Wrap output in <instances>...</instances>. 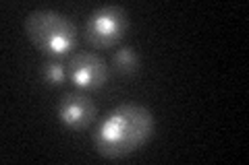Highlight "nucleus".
Listing matches in <instances>:
<instances>
[{
    "mask_svg": "<svg viewBox=\"0 0 249 165\" xmlns=\"http://www.w3.org/2000/svg\"><path fill=\"white\" fill-rule=\"evenodd\" d=\"M156 120L152 112L137 104L116 105L93 132V147L104 159H123L152 138Z\"/></svg>",
    "mask_w": 249,
    "mask_h": 165,
    "instance_id": "nucleus-1",
    "label": "nucleus"
},
{
    "mask_svg": "<svg viewBox=\"0 0 249 165\" xmlns=\"http://www.w3.org/2000/svg\"><path fill=\"white\" fill-rule=\"evenodd\" d=\"M23 31L37 52L48 58L67 56L77 44V25L65 13L36 9L23 21Z\"/></svg>",
    "mask_w": 249,
    "mask_h": 165,
    "instance_id": "nucleus-2",
    "label": "nucleus"
},
{
    "mask_svg": "<svg viewBox=\"0 0 249 165\" xmlns=\"http://www.w3.org/2000/svg\"><path fill=\"white\" fill-rule=\"evenodd\" d=\"M129 29V15L119 4H102L85 19L83 35L91 48L108 50L124 37Z\"/></svg>",
    "mask_w": 249,
    "mask_h": 165,
    "instance_id": "nucleus-3",
    "label": "nucleus"
},
{
    "mask_svg": "<svg viewBox=\"0 0 249 165\" xmlns=\"http://www.w3.org/2000/svg\"><path fill=\"white\" fill-rule=\"evenodd\" d=\"M67 76L77 89L81 91H98L108 83L110 68L108 62L98 56L96 52H75L69 58Z\"/></svg>",
    "mask_w": 249,
    "mask_h": 165,
    "instance_id": "nucleus-4",
    "label": "nucleus"
},
{
    "mask_svg": "<svg viewBox=\"0 0 249 165\" xmlns=\"http://www.w3.org/2000/svg\"><path fill=\"white\" fill-rule=\"evenodd\" d=\"M58 122L69 130H85L98 118L96 104L81 91H69L58 99L56 105Z\"/></svg>",
    "mask_w": 249,
    "mask_h": 165,
    "instance_id": "nucleus-5",
    "label": "nucleus"
},
{
    "mask_svg": "<svg viewBox=\"0 0 249 165\" xmlns=\"http://www.w3.org/2000/svg\"><path fill=\"white\" fill-rule=\"evenodd\" d=\"M139 64H142V62H139V56L131 45H123V48L116 50L114 56H112V70L123 75V76L135 75L139 70Z\"/></svg>",
    "mask_w": 249,
    "mask_h": 165,
    "instance_id": "nucleus-6",
    "label": "nucleus"
},
{
    "mask_svg": "<svg viewBox=\"0 0 249 165\" xmlns=\"http://www.w3.org/2000/svg\"><path fill=\"white\" fill-rule=\"evenodd\" d=\"M40 75L44 78L46 85H50V87H58L67 81V66L62 64L58 58H50L48 62H44L42 68H40Z\"/></svg>",
    "mask_w": 249,
    "mask_h": 165,
    "instance_id": "nucleus-7",
    "label": "nucleus"
}]
</instances>
